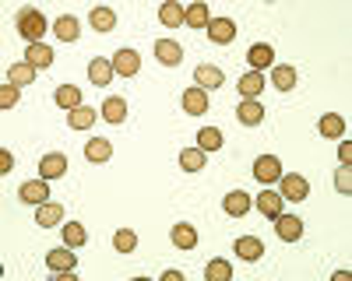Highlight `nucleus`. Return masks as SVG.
<instances>
[{
  "instance_id": "obj_1",
  "label": "nucleus",
  "mask_w": 352,
  "mask_h": 281,
  "mask_svg": "<svg viewBox=\"0 0 352 281\" xmlns=\"http://www.w3.org/2000/svg\"><path fill=\"white\" fill-rule=\"evenodd\" d=\"M14 25H18V32H21V39L32 46V42H39L43 39V32H46V14L43 11H36V8H21L18 11V18H14Z\"/></svg>"
},
{
  "instance_id": "obj_2",
  "label": "nucleus",
  "mask_w": 352,
  "mask_h": 281,
  "mask_svg": "<svg viewBox=\"0 0 352 281\" xmlns=\"http://www.w3.org/2000/svg\"><path fill=\"white\" fill-rule=\"evenodd\" d=\"M282 197H285V201H307V197H310V183L303 180V176H296V173H282Z\"/></svg>"
},
{
  "instance_id": "obj_3",
  "label": "nucleus",
  "mask_w": 352,
  "mask_h": 281,
  "mask_svg": "<svg viewBox=\"0 0 352 281\" xmlns=\"http://www.w3.org/2000/svg\"><path fill=\"white\" fill-rule=\"evenodd\" d=\"M46 264H50V271L71 274V271L78 267V253H71V246L64 243V246H56V249H50V253H46Z\"/></svg>"
},
{
  "instance_id": "obj_4",
  "label": "nucleus",
  "mask_w": 352,
  "mask_h": 281,
  "mask_svg": "<svg viewBox=\"0 0 352 281\" xmlns=\"http://www.w3.org/2000/svg\"><path fill=\"white\" fill-rule=\"evenodd\" d=\"M138 71H141V56H138V49H116V53H113V74L134 77Z\"/></svg>"
},
{
  "instance_id": "obj_5",
  "label": "nucleus",
  "mask_w": 352,
  "mask_h": 281,
  "mask_svg": "<svg viewBox=\"0 0 352 281\" xmlns=\"http://www.w3.org/2000/svg\"><path fill=\"white\" fill-rule=\"evenodd\" d=\"M46 183H50V180H43V176H39V180H28V183H21L18 197H21L25 204H36V208H39V204L50 201V186H46Z\"/></svg>"
},
{
  "instance_id": "obj_6",
  "label": "nucleus",
  "mask_w": 352,
  "mask_h": 281,
  "mask_svg": "<svg viewBox=\"0 0 352 281\" xmlns=\"http://www.w3.org/2000/svg\"><path fill=\"white\" fill-rule=\"evenodd\" d=\"M64 173H67V155H64V151L43 155V162H39V176H43V180H60Z\"/></svg>"
},
{
  "instance_id": "obj_7",
  "label": "nucleus",
  "mask_w": 352,
  "mask_h": 281,
  "mask_svg": "<svg viewBox=\"0 0 352 281\" xmlns=\"http://www.w3.org/2000/svg\"><path fill=\"white\" fill-rule=\"evenodd\" d=\"M254 176H257L261 183H278V180H282V162H278L275 155H261V158L254 162Z\"/></svg>"
},
{
  "instance_id": "obj_8",
  "label": "nucleus",
  "mask_w": 352,
  "mask_h": 281,
  "mask_svg": "<svg viewBox=\"0 0 352 281\" xmlns=\"http://www.w3.org/2000/svg\"><path fill=\"white\" fill-rule=\"evenodd\" d=\"M194 81H197V88L212 92V88H222V84H226V74H222L215 64H197V71H194Z\"/></svg>"
},
{
  "instance_id": "obj_9",
  "label": "nucleus",
  "mask_w": 352,
  "mask_h": 281,
  "mask_svg": "<svg viewBox=\"0 0 352 281\" xmlns=\"http://www.w3.org/2000/svg\"><path fill=\"white\" fill-rule=\"evenodd\" d=\"M204 32H208V39H212V42L226 46V42H232V39H236V25H232V18H212Z\"/></svg>"
},
{
  "instance_id": "obj_10",
  "label": "nucleus",
  "mask_w": 352,
  "mask_h": 281,
  "mask_svg": "<svg viewBox=\"0 0 352 281\" xmlns=\"http://www.w3.org/2000/svg\"><path fill=\"white\" fill-rule=\"evenodd\" d=\"M275 232H278L282 243H296V239L303 236V221H300L296 215H278V218H275Z\"/></svg>"
},
{
  "instance_id": "obj_11",
  "label": "nucleus",
  "mask_w": 352,
  "mask_h": 281,
  "mask_svg": "<svg viewBox=\"0 0 352 281\" xmlns=\"http://www.w3.org/2000/svg\"><path fill=\"white\" fill-rule=\"evenodd\" d=\"M180 102H184V112H187V117H201V112H208V92L197 88V84L180 95Z\"/></svg>"
},
{
  "instance_id": "obj_12",
  "label": "nucleus",
  "mask_w": 352,
  "mask_h": 281,
  "mask_svg": "<svg viewBox=\"0 0 352 281\" xmlns=\"http://www.w3.org/2000/svg\"><path fill=\"white\" fill-rule=\"evenodd\" d=\"M155 56H159L162 67H180L184 49H180V42H176V39H159L155 42Z\"/></svg>"
},
{
  "instance_id": "obj_13",
  "label": "nucleus",
  "mask_w": 352,
  "mask_h": 281,
  "mask_svg": "<svg viewBox=\"0 0 352 281\" xmlns=\"http://www.w3.org/2000/svg\"><path fill=\"white\" fill-rule=\"evenodd\" d=\"M236 120H240L243 127H261V120H264L261 99H243V102L236 106Z\"/></svg>"
},
{
  "instance_id": "obj_14",
  "label": "nucleus",
  "mask_w": 352,
  "mask_h": 281,
  "mask_svg": "<svg viewBox=\"0 0 352 281\" xmlns=\"http://www.w3.org/2000/svg\"><path fill=\"white\" fill-rule=\"evenodd\" d=\"M222 208H226V215H232V218H243V215L254 208V201H250V193H243V190H232V193H226Z\"/></svg>"
},
{
  "instance_id": "obj_15",
  "label": "nucleus",
  "mask_w": 352,
  "mask_h": 281,
  "mask_svg": "<svg viewBox=\"0 0 352 281\" xmlns=\"http://www.w3.org/2000/svg\"><path fill=\"white\" fill-rule=\"evenodd\" d=\"M36 225H43V229H56V225H64V204H56V201L39 204Z\"/></svg>"
},
{
  "instance_id": "obj_16",
  "label": "nucleus",
  "mask_w": 352,
  "mask_h": 281,
  "mask_svg": "<svg viewBox=\"0 0 352 281\" xmlns=\"http://www.w3.org/2000/svg\"><path fill=\"white\" fill-rule=\"evenodd\" d=\"M232 249L240 253V260H261V253H264V243L257 239V236H240L236 243H232Z\"/></svg>"
},
{
  "instance_id": "obj_17",
  "label": "nucleus",
  "mask_w": 352,
  "mask_h": 281,
  "mask_svg": "<svg viewBox=\"0 0 352 281\" xmlns=\"http://www.w3.org/2000/svg\"><path fill=\"white\" fill-rule=\"evenodd\" d=\"M282 204H285V197L275 193V190H261V197H257V211L268 215V218H278L282 215Z\"/></svg>"
},
{
  "instance_id": "obj_18",
  "label": "nucleus",
  "mask_w": 352,
  "mask_h": 281,
  "mask_svg": "<svg viewBox=\"0 0 352 281\" xmlns=\"http://www.w3.org/2000/svg\"><path fill=\"white\" fill-rule=\"evenodd\" d=\"M53 32H56V39H60V42H74L81 36V25H78L74 14H60V18H56V25H53Z\"/></svg>"
},
{
  "instance_id": "obj_19",
  "label": "nucleus",
  "mask_w": 352,
  "mask_h": 281,
  "mask_svg": "<svg viewBox=\"0 0 352 281\" xmlns=\"http://www.w3.org/2000/svg\"><path fill=\"white\" fill-rule=\"evenodd\" d=\"M25 60L32 64L36 71H46V67L53 64V49H50L46 42H32V46L25 49Z\"/></svg>"
},
{
  "instance_id": "obj_20",
  "label": "nucleus",
  "mask_w": 352,
  "mask_h": 281,
  "mask_svg": "<svg viewBox=\"0 0 352 281\" xmlns=\"http://www.w3.org/2000/svg\"><path fill=\"white\" fill-rule=\"evenodd\" d=\"M85 158H88V162H109V158H113V140L92 137V140L85 145Z\"/></svg>"
},
{
  "instance_id": "obj_21",
  "label": "nucleus",
  "mask_w": 352,
  "mask_h": 281,
  "mask_svg": "<svg viewBox=\"0 0 352 281\" xmlns=\"http://www.w3.org/2000/svg\"><path fill=\"white\" fill-rule=\"evenodd\" d=\"M236 88H240L243 99H261V92H264V74H261V71H247V74L240 77Z\"/></svg>"
},
{
  "instance_id": "obj_22",
  "label": "nucleus",
  "mask_w": 352,
  "mask_h": 281,
  "mask_svg": "<svg viewBox=\"0 0 352 281\" xmlns=\"http://www.w3.org/2000/svg\"><path fill=\"white\" fill-rule=\"evenodd\" d=\"M247 60H250L254 71H264V67H272V64H275V49H272L268 42H257V46H250Z\"/></svg>"
},
{
  "instance_id": "obj_23",
  "label": "nucleus",
  "mask_w": 352,
  "mask_h": 281,
  "mask_svg": "<svg viewBox=\"0 0 352 281\" xmlns=\"http://www.w3.org/2000/svg\"><path fill=\"white\" fill-rule=\"evenodd\" d=\"M184 21H187L190 28H208V21H212L208 4H204V0H194L190 8H184Z\"/></svg>"
},
{
  "instance_id": "obj_24",
  "label": "nucleus",
  "mask_w": 352,
  "mask_h": 281,
  "mask_svg": "<svg viewBox=\"0 0 352 281\" xmlns=\"http://www.w3.org/2000/svg\"><path fill=\"white\" fill-rule=\"evenodd\" d=\"M53 102L56 106H60V109H78L81 106V88H78V84H60V88H56L53 92Z\"/></svg>"
},
{
  "instance_id": "obj_25",
  "label": "nucleus",
  "mask_w": 352,
  "mask_h": 281,
  "mask_svg": "<svg viewBox=\"0 0 352 281\" xmlns=\"http://www.w3.org/2000/svg\"><path fill=\"white\" fill-rule=\"evenodd\" d=\"M317 130L324 137H345V117L342 112H324V117L317 120Z\"/></svg>"
},
{
  "instance_id": "obj_26",
  "label": "nucleus",
  "mask_w": 352,
  "mask_h": 281,
  "mask_svg": "<svg viewBox=\"0 0 352 281\" xmlns=\"http://www.w3.org/2000/svg\"><path fill=\"white\" fill-rule=\"evenodd\" d=\"M99 112H102V120H106V123H124V120H127V102H124V99H116V95H109V99L102 102Z\"/></svg>"
},
{
  "instance_id": "obj_27",
  "label": "nucleus",
  "mask_w": 352,
  "mask_h": 281,
  "mask_svg": "<svg viewBox=\"0 0 352 281\" xmlns=\"http://www.w3.org/2000/svg\"><path fill=\"white\" fill-rule=\"evenodd\" d=\"M173 246L176 249H194L197 246V229H194V225H187V221L173 225Z\"/></svg>"
},
{
  "instance_id": "obj_28",
  "label": "nucleus",
  "mask_w": 352,
  "mask_h": 281,
  "mask_svg": "<svg viewBox=\"0 0 352 281\" xmlns=\"http://www.w3.org/2000/svg\"><path fill=\"white\" fill-rule=\"evenodd\" d=\"M88 21H92L96 32H113L116 28V11L113 8H92L88 11Z\"/></svg>"
},
{
  "instance_id": "obj_29",
  "label": "nucleus",
  "mask_w": 352,
  "mask_h": 281,
  "mask_svg": "<svg viewBox=\"0 0 352 281\" xmlns=\"http://www.w3.org/2000/svg\"><path fill=\"white\" fill-rule=\"evenodd\" d=\"M88 77H92V84H109L113 81V60H102V56H92V64H88Z\"/></svg>"
},
{
  "instance_id": "obj_30",
  "label": "nucleus",
  "mask_w": 352,
  "mask_h": 281,
  "mask_svg": "<svg viewBox=\"0 0 352 281\" xmlns=\"http://www.w3.org/2000/svg\"><path fill=\"white\" fill-rule=\"evenodd\" d=\"M272 84H275L278 92H292V88H296V67L275 64V71H272Z\"/></svg>"
},
{
  "instance_id": "obj_31",
  "label": "nucleus",
  "mask_w": 352,
  "mask_h": 281,
  "mask_svg": "<svg viewBox=\"0 0 352 281\" xmlns=\"http://www.w3.org/2000/svg\"><path fill=\"white\" fill-rule=\"evenodd\" d=\"M32 81H36V67L28 60H18V64L8 67V84H18L21 88V84H32Z\"/></svg>"
},
{
  "instance_id": "obj_32",
  "label": "nucleus",
  "mask_w": 352,
  "mask_h": 281,
  "mask_svg": "<svg viewBox=\"0 0 352 281\" xmlns=\"http://www.w3.org/2000/svg\"><path fill=\"white\" fill-rule=\"evenodd\" d=\"M96 117H99L96 109L78 106V109H71V112H67V127H71V130H88V127L96 123Z\"/></svg>"
},
{
  "instance_id": "obj_33",
  "label": "nucleus",
  "mask_w": 352,
  "mask_h": 281,
  "mask_svg": "<svg viewBox=\"0 0 352 281\" xmlns=\"http://www.w3.org/2000/svg\"><path fill=\"white\" fill-rule=\"evenodd\" d=\"M204 281H232V264L222 260V257L208 260V267H204Z\"/></svg>"
},
{
  "instance_id": "obj_34",
  "label": "nucleus",
  "mask_w": 352,
  "mask_h": 281,
  "mask_svg": "<svg viewBox=\"0 0 352 281\" xmlns=\"http://www.w3.org/2000/svg\"><path fill=\"white\" fill-rule=\"evenodd\" d=\"M204 155H208V151H201V148H184L180 151V169H184V173H201V169H204Z\"/></svg>"
},
{
  "instance_id": "obj_35",
  "label": "nucleus",
  "mask_w": 352,
  "mask_h": 281,
  "mask_svg": "<svg viewBox=\"0 0 352 281\" xmlns=\"http://www.w3.org/2000/svg\"><path fill=\"white\" fill-rule=\"evenodd\" d=\"M159 21L166 28H176V25H184V8L176 4V0H166V4L159 8Z\"/></svg>"
},
{
  "instance_id": "obj_36",
  "label": "nucleus",
  "mask_w": 352,
  "mask_h": 281,
  "mask_svg": "<svg viewBox=\"0 0 352 281\" xmlns=\"http://www.w3.org/2000/svg\"><path fill=\"white\" fill-rule=\"evenodd\" d=\"M64 243H67L71 249L85 246V243H88V229H85L81 221H67V225H64Z\"/></svg>"
},
{
  "instance_id": "obj_37",
  "label": "nucleus",
  "mask_w": 352,
  "mask_h": 281,
  "mask_svg": "<svg viewBox=\"0 0 352 281\" xmlns=\"http://www.w3.org/2000/svg\"><path fill=\"white\" fill-rule=\"evenodd\" d=\"M197 148H201V151H219V148H222V130H219V127H204V130L197 134Z\"/></svg>"
},
{
  "instance_id": "obj_38",
  "label": "nucleus",
  "mask_w": 352,
  "mask_h": 281,
  "mask_svg": "<svg viewBox=\"0 0 352 281\" xmlns=\"http://www.w3.org/2000/svg\"><path fill=\"white\" fill-rule=\"evenodd\" d=\"M113 246H116V253H134V246H138V236L131 232V229H120L113 236Z\"/></svg>"
},
{
  "instance_id": "obj_39",
  "label": "nucleus",
  "mask_w": 352,
  "mask_h": 281,
  "mask_svg": "<svg viewBox=\"0 0 352 281\" xmlns=\"http://www.w3.org/2000/svg\"><path fill=\"white\" fill-rule=\"evenodd\" d=\"M11 106H18V84H4V88H0V109H11Z\"/></svg>"
},
{
  "instance_id": "obj_40",
  "label": "nucleus",
  "mask_w": 352,
  "mask_h": 281,
  "mask_svg": "<svg viewBox=\"0 0 352 281\" xmlns=\"http://www.w3.org/2000/svg\"><path fill=\"white\" fill-rule=\"evenodd\" d=\"M335 186H338L342 193H349V190H352V173H349V165H342L338 173H335Z\"/></svg>"
},
{
  "instance_id": "obj_41",
  "label": "nucleus",
  "mask_w": 352,
  "mask_h": 281,
  "mask_svg": "<svg viewBox=\"0 0 352 281\" xmlns=\"http://www.w3.org/2000/svg\"><path fill=\"white\" fill-rule=\"evenodd\" d=\"M11 169H14V155H11V151L4 148V151H0V173H4V176H8V173H11Z\"/></svg>"
},
{
  "instance_id": "obj_42",
  "label": "nucleus",
  "mask_w": 352,
  "mask_h": 281,
  "mask_svg": "<svg viewBox=\"0 0 352 281\" xmlns=\"http://www.w3.org/2000/svg\"><path fill=\"white\" fill-rule=\"evenodd\" d=\"M338 158H342V165L352 162V145H349V140H342V145H338Z\"/></svg>"
},
{
  "instance_id": "obj_43",
  "label": "nucleus",
  "mask_w": 352,
  "mask_h": 281,
  "mask_svg": "<svg viewBox=\"0 0 352 281\" xmlns=\"http://www.w3.org/2000/svg\"><path fill=\"white\" fill-rule=\"evenodd\" d=\"M162 278H166V281H184V274H180V271H166Z\"/></svg>"
}]
</instances>
